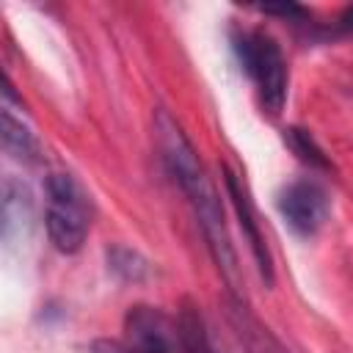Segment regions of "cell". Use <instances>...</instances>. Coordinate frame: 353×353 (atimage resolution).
<instances>
[{"label": "cell", "mask_w": 353, "mask_h": 353, "mask_svg": "<svg viewBox=\"0 0 353 353\" xmlns=\"http://www.w3.org/2000/svg\"><path fill=\"white\" fill-rule=\"evenodd\" d=\"M154 135H157L160 157H163L168 174L174 176V182L188 196V204H190V210H193V215L201 226L207 248H210L229 292L237 295L240 292L237 254H234V245H232L229 232H226L221 199H218V193H215L193 143L188 141V135L182 132V127L174 121V116L165 108H157V113H154Z\"/></svg>", "instance_id": "obj_1"}, {"label": "cell", "mask_w": 353, "mask_h": 353, "mask_svg": "<svg viewBox=\"0 0 353 353\" xmlns=\"http://www.w3.org/2000/svg\"><path fill=\"white\" fill-rule=\"evenodd\" d=\"M44 188H47L44 226H47L50 243L63 254L80 251L91 229L88 193L80 188V182L72 174H50Z\"/></svg>", "instance_id": "obj_2"}, {"label": "cell", "mask_w": 353, "mask_h": 353, "mask_svg": "<svg viewBox=\"0 0 353 353\" xmlns=\"http://www.w3.org/2000/svg\"><path fill=\"white\" fill-rule=\"evenodd\" d=\"M234 50L240 55L243 69L256 85L259 102L270 116H279L284 102H287V61L276 39L265 30H251L240 33L234 41Z\"/></svg>", "instance_id": "obj_3"}, {"label": "cell", "mask_w": 353, "mask_h": 353, "mask_svg": "<svg viewBox=\"0 0 353 353\" xmlns=\"http://www.w3.org/2000/svg\"><path fill=\"white\" fill-rule=\"evenodd\" d=\"M124 345L130 353H176L179 325L157 306L135 303L124 314Z\"/></svg>", "instance_id": "obj_4"}, {"label": "cell", "mask_w": 353, "mask_h": 353, "mask_svg": "<svg viewBox=\"0 0 353 353\" xmlns=\"http://www.w3.org/2000/svg\"><path fill=\"white\" fill-rule=\"evenodd\" d=\"M279 212L295 234L312 237L328 218V193L312 179H298L279 193Z\"/></svg>", "instance_id": "obj_5"}, {"label": "cell", "mask_w": 353, "mask_h": 353, "mask_svg": "<svg viewBox=\"0 0 353 353\" xmlns=\"http://www.w3.org/2000/svg\"><path fill=\"white\" fill-rule=\"evenodd\" d=\"M223 185H226L229 201H232V207H234V212H237L240 229H243V234H245V240H248V248H251V254H254V259H256L259 276H262L265 284L270 287V284L276 281V276H273V256H270V248H268V243H265V237H262V229H259L254 204H251V199H248V190H245L240 174L232 171L229 165H223Z\"/></svg>", "instance_id": "obj_6"}, {"label": "cell", "mask_w": 353, "mask_h": 353, "mask_svg": "<svg viewBox=\"0 0 353 353\" xmlns=\"http://www.w3.org/2000/svg\"><path fill=\"white\" fill-rule=\"evenodd\" d=\"M226 320L234 328L245 353H290L276 339V334L256 320V314L243 303L240 295H226Z\"/></svg>", "instance_id": "obj_7"}, {"label": "cell", "mask_w": 353, "mask_h": 353, "mask_svg": "<svg viewBox=\"0 0 353 353\" xmlns=\"http://www.w3.org/2000/svg\"><path fill=\"white\" fill-rule=\"evenodd\" d=\"M0 138H3V149L14 160L28 163V165H36L41 160V146H39L36 135L22 121H17L8 110H3V116H0Z\"/></svg>", "instance_id": "obj_8"}, {"label": "cell", "mask_w": 353, "mask_h": 353, "mask_svg": "<svg viewBox=\"0 0 353 353\" xmlns=\"http://www.w3.org/2000/svg\"><path fill=\"white\" fill-rule=\"evenodd\" d=\"M22 221H30V193L22 182L8 176L3 185V237L11 240L14 229L22 234Z\"/></svg>", "instance_id": "obj_9"}, {"label": "cell", "mask_w": 353, "mask_h": 353, "mask_svg": "<svg viewBox=\"0 0 353 353\" xmlns=\"http://www.w3.org/2000/svg\"><path fill=\"white\" fill-rule=\"evenodd\" d=\"M176 325H179V350L182 353H215V347L207 336L204 320L190 303H185V309L179 312Z\"/></svg>", "instance_id": "obj_10"}, {"label": "cell", "mask_w": 353, "mask_h": 353, "mask_svg": "<svg viewBox=\"0 0 353 353\" xmlns=\"http://www.w3.org/2000/svg\"><path fill=\"white\" fill-rule=\"evenodd\" d=\"M284 143L292 149V154L306 163L309 168H317V171H331V160L325 157V152L320 149V143L314 141V135L303 127H287L284 130Z\"/></svg>", "instance_id": "obj_11"}, {"label": "cell", "mask_w": 353, "mask_h": 353, "mask_svg": "<svg viewBox=\"0 0 353 353\" xmlns=\"http://www.w3.org/2000/svg\"><path fill=\"white\" fill-rule=\"evenodd\" d=\"M108 268L121 281H143L149 273V262L127 245H110L108 248Z\"/></svg>", "instance_id": "obj_12"}, {"label": "cell", "mask_w": 353, "mask_h": 353, "mask_svg": "<svg viewBox=\"0 0 353 353\" xmlns=\"http://www.w3.org/2000/svg\"><path fill=\"white\" fill-rule=\"evenodd\" d=\"M259 11H265V14H279V17H295V19H301V17H303V8H301V6H295V3H276V6H259Z\"/></svg>", "instance_id": "obj_13"}, {"label": "cell", "mask_w": 353, "mask_h": 353, "mask_svg": "<svg viewBox=\"0 0 353 353\" xmlns=\"http://www.w3.org/2000/svg\"><path fill=\"white\" fill-rule=\"evenodd\" d=\"M91 353H130V347L116 342V339H94L91 342Z\"/></svg>", "instance_id": "obj_14"}, {"label": "cell", "mask_w": 353, "mask_h": 353, "mask_svg": "<svg viewBox=\"0 0 353 353\" xmlns=\"http://www.w3.org/2000/svg\"><path fill=\"white\" fill-rule=\"evenodd\" d=\"M339 28H342V30H353V6L339 17Z\"/></svg>", "instance_id": "obj_15"}]
</instances>
